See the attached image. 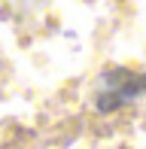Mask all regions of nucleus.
Listing matches in <instances>:
<instances>
[{"label":"nucleus","instance_id":"1","mask_svg":"<svg viewBox=\"0 0 146 149\" xmlns=\"http://www.w3.org/2000/svg\"><path fill=\"white\" fill-rule=\"evenodd\" d=\"M146 91V73H131V70H110L101 79L97 91V110H116V107L134 100L137 94Z\"/></svg>","mask_w":146,"mask_h":149}]
</instances>
